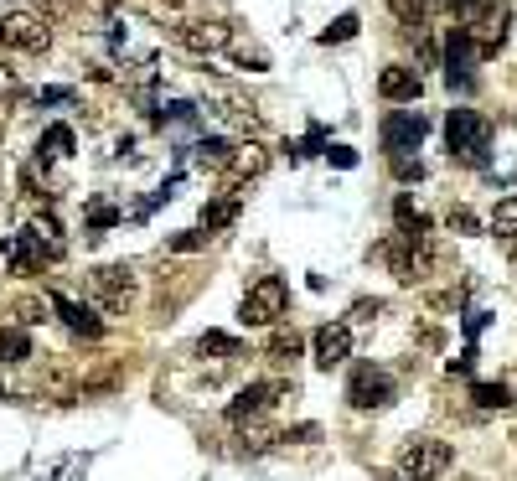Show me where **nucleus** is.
<instances>
[{"mask_svg":"<svg viewBox=\"0 0 517 481\" xmlns=\"http://www.w3.org/2000/svg\"><path fill=\"white\" fill-rule=\"evenodd\" d=\"M383 6L399 16L409 32H419V26H424V11H430V0H383Z\"/></svg>","mask_w":517,"mask_h":481,"instance_id":"27","label":"nucleus"},{"mask_svg":"<svg viewBox=\"0 0 517 481\" xmlns=\"http://www.w3.org/2000/svg\"><path fill=\"white\" fill-rule=\"evenodd\" d=\"M26 238H32V249L42 254V264H57L68 254V238H63V223H57L52 213H37L32 223H26Z\"/></svg>","mask_w":517,"mask_h":481,"instance_id":"15","label":"nucleus"},{"mask_svg":"<svg viewBox=\"0 0 517 481\" xmlns=\"http://www.w3.org/2000/svg\"><path fill=\"white\" fill-rule=\"evenodd\" d=\"M166 6H192V0H166Z\"/></svg>","mask_w":517,"mask_h":481,"instance_id":"42","label":"nucleus"},{"mask_svg":"<svg viewBox=\"0 0 517 481\" xmlns=\"http://www.w3.org/2000/svg\"><path fill=\"white\" fill-rule=\"evenodd\" d=\"M471 363H476V347H466L461 357H450V373H471Z\"/></svg>","mask_w":517,"mask_h":481,"instance_id":"39","label":"nucleus"},{"mask_svg":"<svg viewBox=\"0 0 517 481\" xmlns=\"http://www.w3.org/2000/svg\"><path fill=\"white\" fill-rule=\"evenodd\" d=\"M347 404H352V409H388V404H393V378H388L383 368H373V363L352 368V378H347Z\"/></svg>","mask_w":517,"mask_h":481,"instance_id":"9","label":"nucleus"},{"mask_svg":"<svg viewBox=\"0 0 517 481\" xmlns=\"http://www.w3.org/2000/svg\"><path fill=\"white\" fill-rule=\"evenodd\" d=\"M285 311H290V285L280 275H264L259 285H249V295H243L238 321L243 326H275Z\"/></svg>","mask_w":517,"mask_h":481,"instance_id":"3","label":"nucleus"},{"mask_svg":"<svg viewBox=\"0 0 517 481\" xmlns=\"http://www.w3.org/2000/svg\"><path fill=\"white\" fill-rule=\"evenodd\" d=\"M445 140H450V156H455V161L481 166L486 150H492V125H486L476 109H450V119H445Z\"/></svg>","mask_w":517,"mask_h":481,"instance_id":"1","label":"nucleus"},{"mask_svg":"<svg viewBox=\"0 0 517 481\" xmlns=\"http://www.w3.org/2000/svg\"><path fill=\"white\" fill-rule=\"evenodd\" d=\"M492 233H497V238H517V192H507V197L492 207Z\"/></svg>","mask_w":517,"mask_h":481,"instance_id":"25","label":"nucleus"},{"mask_svg":"<svg viewBox=\"0 0 517 481\" xmlns=\"http://www.w3.org/2000/svg\"><path fill=\"white\" fill-rule=\"evenodd\" d=\"M6 94H16V73L0 63V99H6Z\"/></svg>","mask_w":517,"mask_h":481,"instance_id":"40","label":"nucleus"},{"mask_svg":"<svg viewBox=\"0 0 517 481\" xmlns=\"http://www.w3.org/2000/svg\"><path fill=\"white\" fill-rule=\"evenodd\" d=\"M471 26V37H476V52L481 57H497L507 32H512V6L507 0H486V6H476V16L466 21Z\"/></svg>","mask_w":517,"mask_h":481,"instance_id":"6","label":"nucleus"},{"mask_svg":"<svg viewBox=\"0 0 517 481\" xmlns=\"http://www.w3.org/2000/svg\"><path fill=\"white\" fill-rule=\"evenodd\" d=\"M47 306H52L57 316H63L68 332H78V337H88V342L104 337V321L94 316V306H78V300H68L63 290H52V295H47Z\"/></svg>","mask_w":517,"mask_h":481,"instance_id":"14","label":"nucleus"},{"mask_svg":"<svg viewBox=\"0 0 517 481\" xmlns=\"http://www.w3.org/2000/svg\"><path fill=\"white\" fill-rule=\"evenodd\" d=\"M228 57H233V63H238V68H249V73H269V52H264V47H259L254 37H243V32L233 37V47H228Z\"/></svg>","mask_w":517,"mask_h":481,"instance_id":"21","label":"nucleus"},{"mask_svg":"<svg viewBox=\"0 0 517 481\" xmlns=\"http://www.w3.org/2000/svg\"><path fill=\"white\" fill-rule=\"evenodd\" d=\"M233 156H238V145H233V140H223V135H212V140H202V145H197V161H202V166H212V171H228V166H233Z\"/></svg>","mask_w":517,"mask_h":481,"instance_id":"22","label":"nucleus"},{"mask_svg":"<svg viewBox=\"0 0 517 481\" xmlns=\"http://www.w3.org/2000/svg\"><path fill=\"white\" fill-rule=\"evenodd\" d=\"M73 99V88H42L37 94V104H68Z\"/></svg>","mask_w":517,"mask_h":481,"instance_id":"38","label":"nucleus"},{"mask_svg":"<svg viewBox=\"0 0 517 481\" xmlns=\"http://www.w3.org/2000/svg\"><path fill=\"white\" fill-rule=\"evenodd\" d=\"M295 394V383H249V388H238V399L228 404V419L233 425H243V419H259L264 409H275L280 399H290Z\"/></svg>","mask_w":517,"mask_h":481,"instance_id":"10","label":"nucleus"},{"mask_svg":"<svg viewBox=\"0 0 517 481\" xmlns=\"http://www.w3.org/2000/svg\"><path fill=\"white\" fill-rule=\"evenodd\" d=\"M445 228H450V233H466V238H471V233H481V223H476V213H471V207H450Z\"/></svg>","mask_w":517,"mask_h":481,"instance_id":"32","label":"nucleus"},{"mask_svg":"<svg viewBox=\"0 0 517 481\" xmlns=\"http://www.w3.org/2000/svg\"><path fill=\"white\" fill-rule=\"evenodd\" d=\"M461 481H481V476H461Z\"/></svg>","mask_w":517,"mask_h":481,"instance_id":"43","label":"nucleus"},{"mask_svg":"<svg viewBox=\"0 0 517 481\" xmlns=\"http://www.w3.org/2000/svg\"><path fill=\"white\" fill-rule=\"evenodd\" d=\"M264 161H269V156H264L259 145H238V156H233V166H228V171H233V176H259V171H264Z\"/></svg>","mask_w":517,"mask_h":481,"instance_id":"29","label":"nucleus"},{"mask_svg":"<svg viewBox=\"0 0 517 481\" xmlns=\"http://www.w3.org/2000/svg\"><path fill=\"white\" fill-rule=\"evenodd\" d=\"M352 37H357V16H337V21H331L326 32H321V47H331V42H352Z\"/></svg>","mask_w":517,"mask_h":481,"instance_id":"31","label":"nucleus"},{"mask_svg":"<svg viewBox=\"0 0 517 481\" xmlns=\"http://www.w3.org/2000/svg\"><path fill=\"white\" fill-rule=\"evenodd\" d=\"M0 47L11 52H47L52 47V26L32 11H6L0 16Z\"/></svg>","mask_w":517,"mask_h":481,"instance_id":"5","label":"nucleus"},{"mask_svg":"<svg viewBox=\"0 0 517 481\" xmlns=\"http://www.w3.org/2000/svg\"><path fill=\"white\" fill-rule=\"evenodd\" d=\"M228 223H238V197H218V202L202 207V228H207V233H218V228H228Z\"/></svg>","mask_w":517,"mask_h":481,"instance_id":"23","label":"nucleus"},{"mask_svg":"<svg viewBox=\"0 0 517 481\" xmlns=\"http://www.w3.org/2000/svg\"><path fill=\"white\" fill-rule=\"evenodd\" d=\"M450 461H455V450H450L445 440L414 435V440H404V450H399V476H409V481H440V476L450 471Z\"/></svg>","mask_w":517,"mask_h":481,"instance_id":"2","label":"nucleus"},{"mask_svg":"<svg viewBox=\"0 0 517 481\" xmlns=\"http://www.w3.org/2000/svg\"><path fill=\"white\" fill-rule=\"evenodd\" d=\"M88 295H94L99 311H125L135 300V269L130 264H99L88 275Z\"/></svg>","mask_w":517,"mask_h":481,"instance_id":"4","label":"nucleus"},{"mask_svg":"<svg viewBox=\"0 0 517 481\" xmlns=\"http://www.w3.org/2000/svg\"><path fill=\"white\" fill-rule=\"evenodd\" d=\"M16 311H21V321H26V326H37V321H47V311L37 306V300H21Z\"/></svg>","mask_w":517,"mask_h":481,"instance_id":"37","label":"nucleus"},{"mask_svg":"<svg viewBox=\"0 0 517 481\" xmlns=\"http://www.w3.org/2000/svg\"><path fill=\"white\" fill-rule=\"evenodd\" d=\"M383 264H388V275L399 280V285H419L424 275H430V249L414 244V238L393 233L388 244H383Z\"/></svg>","mask_w":517,"mask_h":481,"instance_id":"7","label":"nucleus"},{"mask_svg":"<svg viewBox=\"0 0 517 481\" xmlns=\"http://www.w3.org/2000/svg\"><path fill=\"white\" fill-rule=\"evenodd\" d=\"M393 223H399V238H414V244H424V238H430V218H424L409 197L393 202Z\"/></svg>","mask_w":517,"mask_h":481,"instance_id":"19","label":"nucleus"},{"mask_svg":"<svg viewBox=\"0 0 517 481\" xmlns=\"http://www.w3.org/2000/svg\"><path fill=\"white\" fill-rule=\"evenodd\" d=\"M471 399H476V409H507L512 388L507 383H471Z\"/></svg>","mask_w":517,"mask_h":481,"instance_id":"26","label":"nucleus"},{"mask_svg":"<svg viewBox=\"0 0 517 481\" xmlns=\"http://www.w3.org/2000/svg\"><path fill=\"white\" fill-rule=\"evenodd\" d=\"M32 337H26V326H0V363L6 368H21V363H32Z\"/></svg>","mask_w":517,"mask_h":481,"instance_id":"18","label":"nucleus"},{"mask_svg":"<svg viewBox=\"0 0 517 481\" xmlns=\"http://www.w3.org/2000/svg\"><path fill=\"white\" fill-rule=\"evenodd\" d=\"M197 352H202V357H243V342L228 337V332H202V337H197Z\"/></svg>","mask_w":517,"mask_h":481,"instance_id":"24","label":"nucleus"},{"mask_svg":"<svg viewBox=\"0 0 517 481\" xmlns=\"http://www.w3.org/2000/svg\"><path fill=\"white\" fill-rule=\"evenodd\" d=\"M114 223H119L114 207H104V202H99V207H88V228H94V233H104V228H114Z\"/></svg>","mask_w":517,"mask_h":481,"instance_id":"34","label":"nucleus"},{"mask_svg":"<svg viewBox=\"0 0 517 481\" xmlns=\"http://www.w3.org/2000/svg\"><path fill=\"white\" fill-rule=\"evenodd\" d=\"M0 254H6V264L16 269V275H37V269H42V254L32 249V238H26V233L0 238Z\"/></svg>","mask_w":517,"mask_h":481,"instance_id":"17","label":"nucleus"},{"mask_svg":"<svg viewBox=\"0 0 517 481\" xmlns=\"http://www.w3.org/2000/svg\"><path fill=\"white\" fill-rule=\"evenodd\" d=\"M378 311H383V300H357V311H352V316H368V321H373Z\"/></svg>","mask_w":517,"mask_h":481,"instance_id":"41","label":"nucleus"},{"mask_svg":"<svg viewBox=\"0 0 517 481\" xmlns=\"http://www.w3.org/2000/svg\"><path fill=\"white\" fill-rule=\"evenodd\" d=\"M393 176H399V182H419V176H424L419 156H414V161H409V156H393Z\"/></svg>","mask_w":517,"mask_h":481,"instance_id":"35","label":"nucleus"},{"mask_svg":"<svg viewBox=\"0 0 517 481\" xmlns=\"http://www.w3.org/2000/svg\"><path fill=\"white\" fill-rule=\"evenodd\" d=\"M207 238H212L207 228H187V233L166 238V249H171V254H192V249H202V244H207Z\"/></svg>","mask_w":517,"mask_h":481,"instance_id":"30","label":"nucleus"},{"mask_svg":"<svg viewBox=\"0 0 517 481\" xmlns=\"http://www.w3.org/2000/svg\"><path fill=\"white\" fill-rule=\"evenodd\" d=\"M326 156H331V161H337V166H347V171L357 166V150H352V145H331V150H326Z\"/></svg>","mask_w":517,"mask_h":481,"instance_id":"36","label":"nucleus"},{"mask_svg":"<svg viewBox=\"0 0 517 481\" xmlns=\"http://www.w3.org/2000/svg\"><path fill=\"white\" fill-rule=\"evenodd\" d=\"M311 352H316V368H326V373L342 368L347 357H352V332H347L342 321H326L321 332L311 337Z\"/></svg>","mask_w":517,"mask_h":481,"instance_id":"12","label":"nucleus"},{"mask_svg":"<svg viewBox=\"0 0 517 481\" xmlns=\"http://www.w3.org/2000/svg\"><path fill=\"white\" fill-rule=\"evenodd\" d=\"M424 130H430V125H424V114H419V109H393V114L383 119L378 140H383L388 156H404V150H419Z\"/></svg>","mask_w":517,"mask_h":481,"instance_id":"11","label":"nucleus"},{"mask_svg":"<svg viewBox=\"0 0 517 481\" xmlns=\"http://www.w3.org/2000/svg\"><path fill=\"white\" fill-rule=\"evenodd\" d=\"M378 94H383L388 104H414V99L424 94V78H419L414 68H399V63H393V68L378 73Z\"/></svg>","mask_w":517,"mask_h":481,"instance_id":"16","label":"nucleus"},{"mask_svg":"<svg viewBox=\"0 0 517 481\" xmlns=\"http://www.w3.org/2000/svg\"><path fill=\"white\" fill-rule=\"evenodd\" d=\"M300 347H306V342H300L295 326H275V332H269V342H264V357H269V363H295Z\"/></svg>","mask_w":517,"mask_h":481,"instance_id":"20","label":"nucleus"},{"mask_svg":"<svg viewBox=\"0 0 517 481\" xmlns=\"http://www.w3.org/2000/svg\"><path fill=\"white\" fill-rule=\"evenodd\" d=\"M238 37V26L233 21H181L176 26V42L197 52V57H212V52H228Z\"/></svg>","mask_w":517,"mask_h":481,"instance_id":"8","label":"nucleus"},{"mask_svg":"<svg viewBox=\"0 0 517 481\" xmlns=\"http://www.w3.org/2000/svg\"><path fill=\"white\" fill-rule=\"evenodd\" d=\"M269 445H280L275 430H264V425H249V430H243V450H254V456H259V450H269Z\"/></svg>","mask_w":517,"mask_h":481,"instance_id":"33","label":"nucleus"},{"mask_svg":"<svg viewBox=\"0 0 517 481\" xmlns=\"http://www.w3.org/2000/svg\"><path fill=\"white\" fill-rule=\"evenodd\" d=\"M73 145H78L73 125H52V130L42 135V150H47V156H73Z\"/></svg>","mask_w":517,"mask_h":481,"instance_id":"28","label":"nucleus"},{"mask_svg":"<svg viewBox=\"0 0 517 481\" xmlns=\"http://www.w3.org/2000/svg\"><path fill=\"white\" fill-rule=\"evenodd\" d=\"M471 57H481V52H476L471 26L461 21V26L445 37V78H450V83H471Z\"/></svg>","mask_w":517,"mask_h":481,"instance_id":"13","label":"nucleus"}]
</instances>
